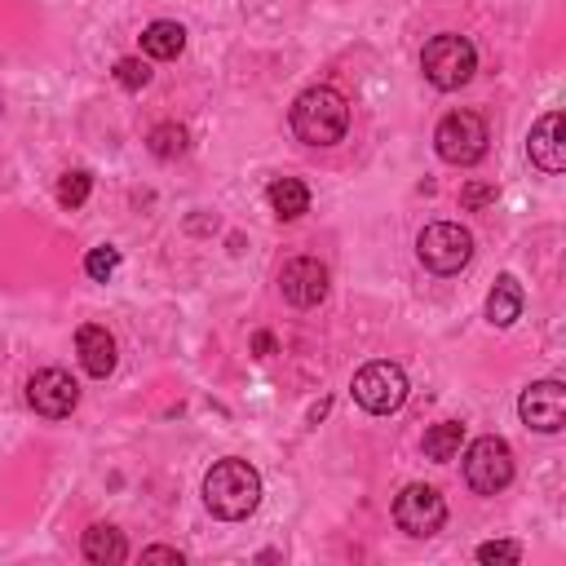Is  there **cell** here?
I'll return each mask as SVG.
<instances>
[{
	"label": "cell",
	"instance_id": "6da1fadb",
	"mask_svg": "<svg viewBox=\"0 0 566 566\" xmlns=\"http://www.w3.org/2000/svg\"><path fill=\"white\" fill-rule=\"evenodd\" d=\"M204 504L213 518L222 522H240V518H253L257 504H262V474L240 460V456H226L209 469L204 478Z\"/></svg>",
	"mask_w": 566,
	"mask_h": 566
},
{
	"label": "cell",
	"instance_id": "7a4b0ae2",
	"mask_svg": "<svg viewBox=\"0 0 566 566\" xmlns=\"http://www.w3.org/2000/svg\"><path fill=\"white\" fill-rule=\"evenodd\" d=\"M292 133L306 142V146H336L349 129V102L328 89V85H314L306 89L297 102H292Z\"/></svg>",
	"mask_w": 566,
	"mask_h": 566
},
{
	"label": "cell",
	"instance_id": "3957f363",
	"mask_svg": "<svg viewBox=\"0 0 566 566\" xmlns=\"http://www.w3.org/2000/svg\"><path fill=\"white\" fill-rule=\"evenodd\" d=\"M421 71H425V80H430L434 89H443V93L465 89V85L474 80V71H478V49H474L465 36L443 32V36H434V41L425 45Z\"/></svg>",
	"mask_w": 566,
	"mask_h": 566
},
{
	"label": "cell",
	"instance_id": "277c9868",
	"mask_svg": "<svg viewBox=\"0 0 566 566\" xmlns=\"http://www.w3.org/2000/svg\"><path fill=\"white\" fill-rule=\"evenodd\" d=\"M354 403L371 417H395L403 403H408V376L399 363H386V358H376L367 367L354 371V386H349Z\"/></svg>",
	"mask_w": 566,
	"mask_h": 566
},
{
	"label": "cell",
	"instance_id": "5b68a950",
	"mask_svg": "<svg viewBox=\"0 0 566 566\" xmlns=\"http://www.w3.org/2000/svg\"><path fill=\"white\" fill-rule=\"evenodd\" d=\"M487 142H491L487 120L474 115V111H452V115H443V124L434 129V151H439V159H447V164H456V168L478 164V159L487 155Z\"/></svg>",
	"mask_w": 566,
	"mask_h": 566
},
{
	"label": "cell",
	"instance_id": "8992f818",
	"mask_svg": "<svg viewBox=\"0 0 566 566\" xmlns=\"http://www.w3.org/2000/svg\"><path fill=\"white\" fill-rule=\"evenodd\" d=\"M417 257L434 275H460L474 262V235L465 226H456V222H434V226L421 231Z\"/></svg>",
	"mask_w": 566,
	"mask_h": 566
},
{
	"label": "cell",
	"instance_id": "52a82bcc",
	"mask_svg": "<svg viewBox=\"0 0 566 566\" xmlns=\"http://www.w3.org/2000/svg\"><path fill=\"white\" fill-rule=\"evenodd\" d=\"M465 482L478 491V496H496L513 482V447L496 434L487 439H474L465 447Z\"/></svg>",
	"mask_w": 566,
	"mask_h": 566
},
{
	"label": "cell",
	"instance_id": "ba28073f",
	"mask_svg": "<svg viewBox=\"0 0 566 566\" xmlns=\"http://www.w3.org/2000/svg\"><path fill=\"white\" fill-rule=\"evenodd\" d=\"M395 522H399V531H408L412 540L439 535L443 522H447V500H443V491L430 487V482L403 487V491L395 496Z\"/></svg>",
	"mask_w": 566,
	"mask_h": 566
},
{
	"label": "cell",
	"instance_id": "9c48e42d",
	"mask_svg": "<svg viewBox=\"0 0 566 566\" xmlns=\"http://www.w3.org/2000/svg\"><path fill=\"white\" fill-rule=\"evenodd\" d=\"M27 403L36 417H49V421H63L76 412L80 403V386H76V376L63 371V367H45L36 371L32 381H27Z\"/></svg>",
	"mask_w": 566,
	"mask_h": 566
},
{
	"label": "cell",
	"instance_id": "30bf717a",
	"mask_svg": "<svg viewBox=\"0 0 566 566\" xmlns=\"http://www.w3.org/2000/svg\"><path fill=\"white\" fill-rule=\"evenodd\" d=\"M518 417L535 434H557L566 425V386L562 381H531L518 399Z\"/></svg>",
	"mask_w": 566,
	"mask_h": 566
},
{
	"label": "cell",
	"instance_id": "8fae6325",
	"mask_svg": "<svg viewBox=\"0 0 566 566\" xmlns=\"http://www.w3.org/2000/svg\"><path fill=\"white\" fill-rule=\"evenodd\" d=\"M279 292H284V301H288V306H297V310H314V306H323V297H328V266H323V262H314V257H297V262H288V266H284V275H279Z\"/></svg>",
	"mask_w": 566,
	"mask_h": 566
},
{
	"label": "cell",
	"instance_id": "7c38bea8",
	"mask_svg": "<svg viewBox=\"0 0 566 566\" xmlns=\"http://www.w3.org/2000/svg\"><path fill=\"white\" fill-rule=\"evenodd\" d=\"M526 155L540 173H562L566 168V133H562V111H548L535 120L526 137Z\"/></svg>",
	"mask_w": 566,
	"mask_h": 566
},
{
	"label": "cell",
	"instance_id": "4fadbf2b",
	"mask_svg": "<svg viewBox=\"0 0 566 566\" xmlns=\"http://www.w3.org/2000/svg\"><path fill=\"white\" fill-rule=\"evenodd\" d=\"M76 354H80V363H85V371L89 376H98V381H107V376L115 371V336L102 328V323H85L80 332H76Z\"/></svg>",
	"mask_w": 566,
	"mask_h": 566
},
{
	"label": "cell",
	"instance_id": "5bb4252c",
	"mask_svg": "<svg viewBox=\"0 0 566 566\" xmlns=\"http://www.w3.org/2000/svg\"><path fill=\"white\" fill-rule=\"evenodd\" d=\"M522 319V284L513 275H500L487 292V323L491 328H513Z\"/></svg>",
	"mask_w": 566,
	"mask_h": 566
},
{
	"label": "cell",
	"instance_id": "9a60e30c",
	"mask_svg": "<svg viewBox=\"0 0 566 566\" xmlns=\"http://www.w3.org/2000/svg\"><path fill=\"white\" fill-rule=\"evenodd\" d=\"M85 557H89L93 566H120V562L129 557L124 531H115V526H107V522L89 526V531H85Z\"/></svg>",
	"mask_w": 566,
	"mask_h": 566
},
{
	"label": "cell",
	"instance_id": "2e32d148",
	"mask_svg": "<svg viewBox=\"0 0 566 566\" xmlns=\"http://www.w3.org/2000/svg\"><path fill=\"white\" fill-rule=\"evenodd\" d=\"M181 49H186V27H181V23L159 19V23H151V27L142 32V54H146V58L173 63V58H181Z\"/></svg>",
	"mask_w": 566,
	"mask_h": 566
},
{
	"label": "cell",
	"instance_id": "e0dca14e",
	"mask_svg": "<svg viewBox=\"0 0 566 566\" xmlns=\"http://www.w3.org/2000/svg\"><path fill=\"white\" fill-rule=\"evenodd\" d=\"M270 209H275V218H284V222L306 218V213H310L306 181H297V177H275V181H270Z\"/></svg>",
	"mask_w": 566,
	"mask_h": 566
},
{
	"label": "cell",
	"instance_id": "ac0fdd59",
	"mask_svg": "<svg viewBox=\"0 0 566 566\" xmlns=\"http://www.w3.org/2000/svg\"><path fill=\"white\" fill-rule=\"evenodd\" d=\"M460 447H465V425H460V421H439V425L425 430V456H430L434 465L456 460Z\"/></svg>",
	"mask_w": 566,
	"mask_h": 566
},
{
	"label": "cell",
	"instance_id": "d6986e66",
	"mask_svg": "<svg viewBox=\"0 0 566 566\" xmlns=\"http://www.w3.org/2000/svg\"><path fill=\"white\" fill-rule=\"evenodd\" d=\"M146 146H151V155H155V159H177V155H186V129H181V124H173V120H164V124H155V129H151Z\"/></svg>",
	"mask_w": 566,
	"mask_h": 566
},
{
	"label": "cell",
	"instance_id": "ffe728a7",
	"mask_svg": "<svg viewBox=\"0 0 566 566\" xmlns=\"http://www.w3.org/2000/svg\"><path fill=\"white\" fill-rule=\"evenodd\" d=\"M89 191H93V177H89L85 168H71V173H63V181H58V204H63V209H80V204L89 200Z\"/></svg>",
	"mask_w": 566,
	"mask_h": 566
},
{
	"label": "cell",
	"instance_id": "44dd1931",
	"mask_svg": "<svg viewBox=\"0 0 566 566\" xmlns=\"http://www.w3.org/2000/svg\"><path fill=\"white\" fill-rule=\"evenodd\" d=\"M115 270H120V253H115V248H107V244H102V248H89V257H85V275H89L93 284H107Z\"/></svg>",
	"mask_w": 566,
	"mask_h": 566
},
{
	"label": "cell",
	"instance_id": "7402d4cb",
	"mask_svg": "<svg viewBox=\"0 0 566 566\" xmlns=\"http://www.w3.org/2000/svg\"><path fill=\"white\" fill-rule=\"evenodd\" d=\"M115 80H120L124 89H146V85H151V67H146L142 58H120V63H115Z\"/></svg>",
	"mask_w": 566,
	"mask_h": 566
},
{
	"label": "cell",
	"instance_id": "603a6c76",
	"mask_svg": "<svg viewBox=\"0 0 566 566\" xmlns=\"http://www.w3.org/2000/svg\"><path fill=\"white\" fill-rule=\"evenodd\" d=\"M478 562H522V544H513V540H487V544H478Z\"/></svg>",
	"mask_w": 566,
	"mask_h": 566
},
{
	"label": "cell",
	"instance_id": "cb8c5ba5",
	"mask_svg": "<svg viewBox=\"0 0 566 566\" xmlns=\"http://www.w3.org/2000/svg\"><path fill=\"white\" fill-rule=\"evenodd\" d=\"M487 204H496V186H491V181H469L465 191H460V209H465V213H478V209H487Z\"/></svg>",
	"mask_w": 566,
	"mask_h": 566
},
{
	"label": "cell",
	"instance_id": "d4e9b609",
	"mask_svg": "<svg viewBox=\"0 0 566 566\" xmlns=\"http://www.w3.org/2000/svg\"><path fill=\"white\" fill-rule=\"evenodd\" d=\"M142 562H173V566H181L186 557L177 548H168V544H151V548H142Z\"/></svg>",
	"mask_w": 566,
	"mask_h": 566
},
{
	"label": "cell",
	"instance_id": "484cf974",
	"mask_svg": "<svg viewBox=\"0 0 566 566\" xmlns=\"http://www.w3.org/2000/svg\"><path fill=\"white\" fill-rule=\"evenodd\" d=\"M253 354H257V358H270V354H275V336H270V332H257V336H253Z\"/></svg>",
	"mask_w": 566,
	"mask_h": 566
}]
</instances>
